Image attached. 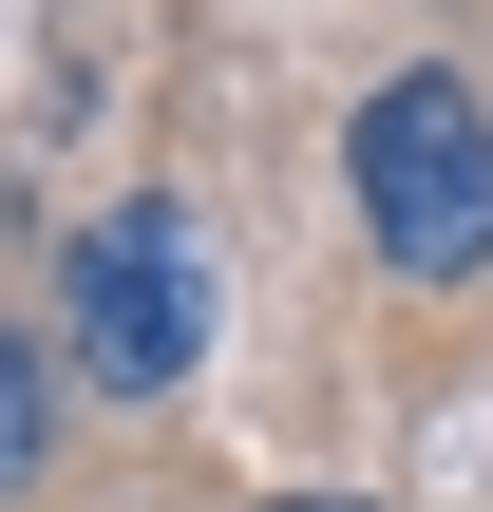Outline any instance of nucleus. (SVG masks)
<instances>
[{"mask_svg": "<svg viewBox=\"0 0 493 512\" xmlns=\"http://www.w3.org/2000/svg\"><path fill=\"white\" fill-rule=\"evenodd\" d=\"M342 171H361V228H380L399 285H475L493 266V114H475L456 57H399V76L361 95Z\"/></svg>", "mask_w": 493, "mask_h": 512, "instance_id": "f257e3e1", "label": "nucleus"}, {"mask_svg": "<svg viewBox=\"0 0 493 512\" xmlns=\"http://www.w3.org/2000/svg\"><path fill=\"white\" fill-rule=\"evenodd\" d=\"M57 323H76V380H95V399H171V380L209 361V323H228L209 228H190L171 190H114V209L76 228V266H57Z\"/></svg>", "mask_w": 493, "mask_h": 512, "instance_id": "f03ea898", "label": "nucleus"}, {"mask_svg": "<svg viewBox=\"0 0 493 512\" xmlns=\"http://www.w3.org/2000/svg\"><path fill=\"white\" fill-rule=\"evenodd\" d=\"M38 456H57V380H38V342L0 323V494H19Z\"/></svg>", "mask_w": 493, "mask_h": 512, "instance_id": "7ed1b4c3", "label": "nucleus"}, {"mask_svg": "<svg viewBox=\"0 0 493 512\" xmlns=\"http://www.w3.org/2000/svg\"><path fill=\"white\" fill-rule=\"evenodd\" d=\"M266 512H361V494H266Z\"/></svg>", "mask_w": 493, "mask_h": 512, "instance_id": "20e7f679", "label": "nucleus"}]
</instances>
